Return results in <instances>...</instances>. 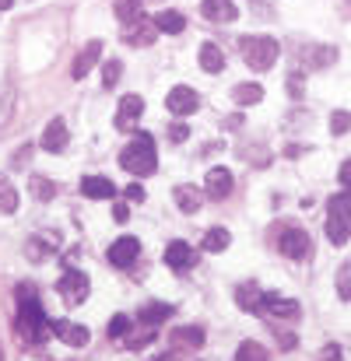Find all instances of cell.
Instances as JSON below:
<instances>
[{"label":"cell","instance_id":"cell-1","mask_svg":"<svg viewBox=\"0 0 351 361\" xmlns=\"http://www.w3.org/2000/svg\"><path fill=\"white\" fill-rule=\"evenodd\" d=\"M18 334L28 344H42L49 337V319H46L42 302L35 298L32 284H18Z\"/></svg>","mask_w":351,"mask_h":361},{"label":"cell","instance_id":"cell-2","mask_svg":"<svg viewBox=\"0 0 351 361\" xmlns=\"http://www.w3.org/2000/svg\"><path fill=\"white\" fill-rule=\"evenodd\" d=\"M119 165H123L130 176H137V179L155 176V172H158L155 137H151V133H144V130H137V133H133V140H130V144L119 151Z\"/></svg>","mask_w":351,"mask_h":361},{"label":"cell","instance_id":"cell-3","mask_svg":"<svg viewBox=\"0 0 351 361\" xmlns=\"http://www.w3.org/2000/svg\"><path fill=\"white\" fill-rule=\"evenodd\" d=\"M327 239L334 245H345L351 239V193H334L327 200Z\"/></svg>","mask_w":351,"mask_h":361},{"label":"cell","instance_id":"cell-4","mask_svg":"<svg viewBox=\"0 0 351 361\" xmlns=\"http://www.w3.org/2000/svg\"><path fill=\"white\" fill-rule=\"evenodd\" d=\"M239 46H242L246 67H253V71H270L278 60V42L270 35H246Z\"/></svg>","mask_w":351,"mask_h":361},{"label":"cell","instance_id":"cell-5","mask_svg":"<svg viewBox=\"0 0 351 361\" xmlns=\"http://www.w3.org/2000/svg\"><path fill=\"white\" fill-rule=\"evenodd\" d=\"M88 277H85V270H78V267H67L64 274H60V281H56V291H60V298L67 302V305H81L85 298H88Z\"/></svg>","mask_w":351,"mask_h":361},{"label":"cell","instance_id":"cell-6","mask_svg":"<svg viewBox=\"0 0 351 361\" xmlns=\"http://www.w3.org/2000/svg\"><path fill=\"white\" fill-rule=\"evenodd\" d=\"M165 106H169V113H176V116H194V113L201 109V95H197L190 85H176V88L169 92Z\"/></svg>","mask_w":351,"mask_h":361},{"label":"cell","instance_id":"cell-7","mask_svg":"<svg viewBox=\"0 0 351 361\" xmlns=\"http://www.w3.org/2000/svg\"><path fill=\"white\" fill-rule=\"evenodd\" d=\"M49 334H53V337H60V341H64V344H71V348H85V344L92 341L88 326L71 323V319H49Z\"/></svg>","mask_w":351,"mask_h":361},{"label":"cell","instance_id":"cell-8","mask_svg":"<svg viewBox=\"0 0 351 361\" xmlns=\"http://www.w3.org/2000/svg\"><path fill=\"white\" fill-rule=\"evenodd\" d=\"M232 193V172L225 165H215L208 176H204V197L211 200H225Z\"/></svg>","mask_w":351,"mask_h":361},{"label":"cell","instance_id":"cell-9","mask_svg":"<svg viewBox=\"0 0 351 361\" xmlns=\"http://www.w3.org/2000/svg\"><path fill=\"white\" fill-rule=\"evenodd\" d=\"M106 256H109V263H113V267L126 270V267L141 256V242H137V235H123L119 242L109 245V252H106Z\"/></svg>","mask_w":351,"mask_h":361},{"label":"cell","instance_id":"cell-10","mask_svg":"<svg viewBox=\"0 0 351 361\" xmlns=\"http://www.w3.org/2000/svg\"><path fill=\"white\" fill-rule=\"evenodd\" d=\"M99 60H102V39H92V42H85V49L78 53V60H74V67H71V78H74V81L88 78V71H92Z\"/></svg>","mask_w":351,"mask_h":361},{"label":"cell","instance_id":"cell-11","mask_svg":"<svg viewBox=\"0 0 351 361\" xmlns=\"http://www.w3.org/2000/svg\"><path fill=\"white\" fill-rule=\"evenodd\" d=\"M141 113H144V99L141 95H123L117 106V126L119 130H137Z\"/></svg>","mask_w":351,"mask_h":361},{"label":"cell","instance_id":"cell-12","mask_svg":"<svg viewBox=\"0 0 351 361\" xmlns=\"http://www.w3.org/2000/svg\"><path fill=\"white\" fill-rule=\"evenodd\" d=\"M67 140H71V133H67V123L60 120H49V126L42 130V137H39V147L42 151H49V154H56V151H64L67 147Z\"/></svg>","mask_w":351,"mask_h":361},{"label":"cell","instance_id":"cell-13","mask_svg":"<svg viewBox=\"0 0 351 361\" xmlns=\"http://www.w3.org/2000/svg\"><path fill=\"white\" fill-rule=\"evenodd\" d=\"M172 197H176V207H179L183 214H197L201 204H204V190L194 186V183H179V186L172 190Z\"/></svg>","mask_w":351,"mask_h":361},{"label":"cell","instance_id":"cell-14","mask_svg":"<svg viewBox=\"0 0 351 361\" xmlns=\"http://www.w3.org/2000/svg\"><path fill=\"white\" fill-rule=\"evenodd\" d=\"M263 312L274 316V319H299V302L295 298H285V295H263Z\"/></svg>","mask_w":351,"mask_h":361},{"label":"cell","instance_id":"cell-15","mask_svg":"<svg viewBox=\"0 0 351 361\" xmlns=\"http://www.w3.org/2000/svg\"><path fill=\"white\" fill-rule=\"evenodd\" d=\"M165 263H169L172 270L186 274V270H190V267L197 263V252H194V249H190L186 242L176 239V242H169V245H165Z\"/></svg>","mask_w":351,"mask_h":361},{"label":"cell","instance_id":"cell-16","mask_svg":"<svg viewBox=\"0 0 351 361\" xmlns=\"http://www.w3.org/2000/svg\"><path fill=\"white\" fill-rule=\"evenodd\" d=\"M278 245H281V252H285L288 259H306V256H309V235H306L302 228H288Z\"/></svg>","mask_w":351,"mask_h":361},{"label":"cell","instance_id":"cell-17","mask_svg":"<svg viewBox=\"0 0 351 361\" xmlns=\"http://www.w3.org/2000/svg\"><path fill=\"white\" fill-rule=\"evenodd\" d=\"M204 326H176L172 334H169V341H172V348L176 351H197L201 344H204Z\"/></svg>","mask_w":351,"mask_h":361},{"label":"cell","instance_id":"cell-18","mask_svg":"<svg viewBox=\"0 0 351 361\" xmlns=\"http://www.w3.org/2000/svg\"><path fill=\"white\" fill-rule=\"evenodd\" d=\"M81 193L88 200H113L117 197V183H109L106 176H85L81 179Z\"/></svg>","mask_w":351,"mask_h":361},{"label":"cell","instance_id":"cell-19","mask_svg":"<svg viewBox=\"0 0 351 361\" xmlns=\"http://www.w3.org/2000/svg\"><path fill=\"white\" fill-rule=\"evenodd\" d=\"M235 305L260 316V312H263V291H260V284H253V281L239 284V288H235Z\"/></svg>","mask_w":351,"mask_h":361},{"label":"cell","instance_id":"cell-20","mask_svg":"<svg viewBox=\"0 0 351 361\" xmlns=\"http://www.w3.org/2000/svg\"><path fill=\"white\" fill-rule=\"evenodd\" d=\"M201 11H204V18H208V21H215V25H229V21L239 18L235 0H204V4H201Z\"/></svg>","mask_w":351,"mask_h":361},{"label":"cell","instance_id":"cell-21","mask_svg":"<svg viewBox=\"0 0 351 361\" xmlns=\"http://www.w3.org/2000/svg\"><path fill=\"white\" fill-rule=\"evenodd\" d=\"M123 32H126V42L130 46H151L155 35H158L155 21H148V18H137L133 25H123Z\"/></svg>","mask_w":351,"mask_h":361},{"label":"cell","instance_id":"cell-22","mask_svg":"<svg viewBox=\"0 0 351 361\" xmlns=\"http://www.w3.org/2000/svg\"><path fill=\"white\" fill-rule=\"evenodd\" d=\"M172 305H165V302H144L141 305V312H137V319L144 323V326H155V323H165V319H172Z\"/></svg>","mask_w":351,"mask_h":361},{"label":"cell","instance_id":"cell-23","mask_svg":"<svg viewBox=\"0 0 351 361\" xmlns=\"http://www.w3.org/2000/svg\"><path fill=\"white\" fill-rule=\"evenodd\" d=\"M151 21H155V28L165 32V35H179V32L186 28V18H183L179 11H158Z\"/></svg>","mask_w":351,"mask_h":361},{"label":"cell","instance_id":"cell-24","mask_svg":"<svg viewBox=\"0 0 351 361\" xmlns=\"http://www.w3.org/2000/svg\"><path fill=\"white\" fill-rule=\"evenodd\" d=\"M302 60H306L309 67L323 71V67H331V63L338 60V49H334V46H327V42H323V46H309V49L302 53Z\"/></svg>","mask_w":351,"mask_h":361},{"label":"cell","instance_id":"cell-25","mask_svg":"<svg viewBox=\"0 0 351 361\" xmlns=\"http://www.w3.org/2000/svg\"><path fill=\"white\" fill-rule=\"evenodd\" d=\"M197 60H201V67H204L208 74H222V71H225V53H222L215 42H204Z\"/></svg>","mask_w":351,"mask_h":361},{"label":"cell","instance_id":"cell-26","mask_svg":"<svg viewBox=\"0 0 351 361\" xmlns=\"http://www.w3.org/2000/svg\"><path fill=\"white\" fill-rule=\"evenodd\" d=\"M260 99H263V88H260L256 81H246V85H235L232 88V102L242 106V109H246V106H256Z\"/></svg>","mask_w":351,"mask_h":361},{"label":"cell","instance_id":"cell-27","mask_svg":"<svg viewBox=\"0 0 351 361\" xmlns=\"http://www.w3.org/2000/svg\"><path fill=\"white\" fill-rule=\"evenodd\" d=\"M229 242H232L229 228H208V232H204V249H208V252H225Z\"/></svg>","mask_w":351,"mask_h":361},{"label":"cell","instance_id":"cell-28","mask_svg":"<svg viewBox=\"0 0 351 361\" xmlns=\"http://www.w3.org/2000/svg\"><path fill=\"white\" fill-rule=\"evenodd\" d=\"M0 211L4 214H14L18 211V190L7 176H0Z\"/></svg>","mask_w":351,"mask_h":361},{"label":"cell","instance_id":"cell-29","mask_svg":"<svg viewBox=\"0 0 351 361\" xmlns=\"http://www.w3.org/2000/svg\"><path fill=\"white\" fill-rule=\"evenodd\" d=\"M28 190H32V197H35V200H42V204L56 197V186H53V179H46V176H32Z\"/></svg>","mask_w":351,"mask_h":361},{"label":"cell","instance_id":"cell-30","mask_svg":"<svg viewBox=\"0 0 351 361\" xmlns=\"http://www.w3.org/2000/svg\"><path fill=\"white\" fill-rule=\"evenodd\" d=\"M334 284H338V298H341V302H351V259H345V263L338 267Z\"/></svg>","mask_w":351,"mask_h":361},{"label":"cell","instance_id":"cell-31","mask_svg":"<svg viewBox=\"0 0 351 361\" xmlns=\"http://www.w3.org/2000/svg\"><path fill=\"white\" fill-rule=\"evenodd\" d=\"M235 361H267V351L256 341H242L239 351H235Z\"/></svg>","mask_w":351,"mask_h":361},{"label":"cell","instance_id":"cell-32","mask_svg":"<svg viewBox=\"0 0 351 361\" xmlns=\"http://www.w3.org/2000/svg\"><path fill=\"white\" fill-rule=\"evenodd\" d=\"M117 18L123 25H133L137 18H144L141 14V0H117Z\"/></svg>","mask_w":351,"mask_h":361},{"label":"cell","instance_id":"cell-33","mask_svg":"<svg viewBox=\"0 0 351 361\" xmlns=\"http://www.w3.org/2000/svg\"><path fill=\"white\" fill-rule=\"evenodd\" d=\"M119 74H123V63L119 60H106V67H102V88H117Z\"/></svg>","mask_w":351,"mask_h":361},{"label":"cell","instance_id":"cell-34","mask_svg":"<svg viewBox=\"0 0 351 361\" xmlns=\"http://www.w3.org/2000/svg\"><path fill=\"white\" fill-rule=\"evenodd\" d=\"M151 341H155V326H144V323H141V330L126 341V348H130V351H137V348H144V344H151Z\"/></svg>","mask_w":351,"mask_h":361},{"label":"cell","instance_id":"cell-35","mask_svg":"<svg viewBox=\"0 0 351 361\" xmlns=\"http://www.w3.org/2000/svg\"><path fill=\"white\" fill-rule=\"evenodd\" d=\"M348 130H351V113L338 109V113L331 116V133H334V137H345Z\"/></svg>","mask_w":351,"mask_h":361},{"label":"cell","instance_id":"cell-36","mask_svg":"<svg viewBox=\"0 0 351 361\" xmlns=\"http://www.w3.org/2000/svg\"><path fill=\"white\" fill-rule=\"evenodd\" d=\"M130 326H133V323H130L126 316H113V319H109V337H113V341L126 337V334H130Z\"/></svg>","mask_w":351,"mask_h":361},{"label":"cell","instance_id":"cell-37","mask_svg":"<svg viewBox=\"0 0 351 361\" xmlns=\"http://www.w3.org/2000/svg\"><path fill=\"white\" fill-rule=\"evenodd\" d=\"M186 137H190V126H186V123H172V126H169V140H172V144H183Z\"/></svg>","mask_w":351,"mask_h":361},{"label":"cell","instance_id":"cell-38","mask_svg":"<svg viewBox=\"0 0 351 361\" xmlns=\"http://www.w3.org/2000/svg\"><path fill=\"white\" fill-rule=\"evenodd\" d=\"M274 334H278V341H281V348H295V344H299V337H295V334H288V330H281L278 323H274Z\"/></svg>","mask_w":351,"mask_h":361},{"label":"cell","instance_id":"cell-39","mask_svg":"<svg viewBox=\"0 0 351 361\" xmlns=\"http://www.w3.org/2000/svg\"><path fill=\"white\" fill-rule=\"evenodd\" d=\"M341 183H345V193H351V158L341 165Z\"/></svg>","mask_w":351,"mask_h":361},{"label":"cell","instance_id":"cell-40","mask_svg":"<svg viewBox=\"0 0 351 361\" xmlns=\"http://www.w3.org/2000/svg\"><path fill=\"white\" fill-rule=\"evenodd\" d=\"M288 88H292V95L299 99V95H302V74H292V81H288Z\"/></svg>","mask_w":351,"mask_h":361},{"label":"cell","instance_id":"cell-41","mask_svg":"<svg viewBox=\"0 0 351 361\" xmlns=\"http://www.w3.org/2000/svg\"><path fill=\"white\" fill-rule=\"evenodd\" d=\"M341 358V348L338 344H327V351H323V361H338Z\"/></svg>","mask_w":351,"mask_h":361},{"label":"cell","instance_id":"cell-42","mask_svg":"<svg viewBox=\"0 0 351 361\" xmlns=\"http://www.w3.org/2000/svg\"><path fill=\"white\" fill-rule=\"evenodd\" d=\"M113 218H117L119 225H123V221L130 218V207H126V204H117V211H113Z\"/></svg>","mask_w":351,"mask_h":361},{"label":"cell","instance_id":"cell-43","mask_svg":"<svg viewBox=\"0 0 351 361\" xmlns=\"http://www.w3.org/2000/svg\"><path fill=\"white\" fill-rule=\"evenodd\" d=\"M126 197H130V200H144V190H141V186H130Z\"/></svg>","mask_w":351,"mask_h":361},{"label":"cell","instance_id":"cell-44","mask_svg":"<svg viewBox=\"0 0 351 361\" xmlns=\"http://www.w3.org/2000/svg\"><path fill=\"white\" fill-rule=\"evenodd\" d=\"M11 4H14V0H0V11H7V7H11Z\"/></svg>","mask_w":351,"mask_h":361},{"label":"cell","instance_id":"cell-45","mask_svg":"<svg viewBox=\"0 0 351 361\" xmlns=\"http://www.w3.org/2000/svg\"><path fill=\"white\" fill-rule=\"evenodd\" d=\"M0 361H4V358H0Z\"/></svg>","mask_w":351,"mask_h":361}]
</instances>
